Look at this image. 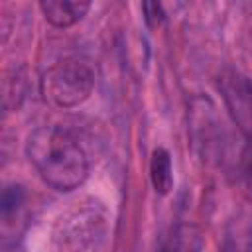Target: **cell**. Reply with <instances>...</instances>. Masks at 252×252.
I'll use <instances>...</instances> for the list:
<instances>
[{
  "mask_svg": "<svg viewBox=\"0 0 252 252\" xmlns=\"http://www.w3.org/2000/svg\"><path fill=\"white\" fill-rule=\"evenodd\" d=\"M150 179L154 189L159 195H167L173 187V167H171V156L167 150L158 148L152 154L150 159Z\"/></svg>",
  "mask_w": 252,
  "mask_h": 252,
  "instance_id": "cell-7",
  "label": "cell"
},
{
  "mask_svg": "<svg viewBox=\"0 0 252 252\" xmlns=\"http://www.w3.org/2000/svg\"><path fill=\"white\" fill-rule=\"evenodd\" d=\"M189 138L197 156L207 163H219L222 156V124L209 96H193L187 112Z\"/></svg>",
  "mask_w": 252,
  "mask_h": 252,
  "instance_id": "cell-4",
  "label": "cell"
},
{
  "mask_svg": "<svg viewBox=\"0 0 252 252\" xmlns=\"http://www.w3.org/2000/svg\"><path fill=\"white\" fill-rule=\"evenodd\" d=\"M240 165H242V175H244L246 181L252 185V140H248V144H246L244 150H242Z\"/></svg>",
  "mask_w": 252,
  "mask_h": 252,
  "instance_id": "cell-9",
  "label": "cell"
},
{
  "mask_svg": "<svg viewBox=\"0 0 252 252\" xmlns=\"http://www.w3.org/2000/svg\"><path fill=\"white\" fill-rule=\"evenodd\" d=\"M45 20L55 28H69L77 24L91 8L85 0H43L39 4Z\"/></svg>",
  "mask_w": 252,
  "mask_h": 252,
  "instance_id": "cell-6",
  "label": "cell"
},
{
  "mask_svg": "<svg viewBox=\"0 0 252 252\" xmlns=\"http://www.w3.org/2000/svg\"><path fill=\"white\" fill-rule=\"evenodd\" d=\"M94 87V69L89 61L67 57L47 67L39 81L43 100L57 108H73L89 98Z\"/></svg>",
  "mask_w": 252,
  "mask_h": 252,
  "instance_id": "cell-3",
  "label": "cell"
},
{
  "mask_svg": "<svg viewBox=\"0 0 252 252\" xmlns=\"http://www.w3.org/2000/svg\"><path fill=\"white\" fill-rule=\"evenodd\" d=\"M108 232V217L100 203L87 199L75 203L59 217L55 226L57 252H102Z\"/></svg>",
  "mask_w": 252,
  "mask_h": 252,
  "instance_id": "cell-2",
  "label": "cell"
},
{
  "mask_svg": "<svg viewBox=\"0 0 252 252\" xmlns=\"http://www.w3.org/2000/svg\"><path fill=\"white\" fill-rule=\"evenodd\" d=\"M142 10H144V20H146V24L150 26V28H156V26H159L161 22H163V18H165V14H163V10H161V4H158V2H146L144 6H142Z\"/></svg>",
  "mask_w": 252,
  "mask_h": 252,
  "instance_id": "cell-8",
  "label": "cell"
},
{
  "mask_svg": "<svg viewBox=\"0 0 252 252\" xmlns=\"http://www.w3.org/2000/svg\"><path fill=\"white\" fill-rule=\"evenodd\" d=\"M219 91L238 130L252 140V83L238 69H224L219 77Z\"/></svg>",
  "mask_w": 252,
  "mask_h": 252,
  "instance_id": "cell-5",
  "label": "cell"
},
{
  "mask_svg": "<svg viewBox=\"0 0 252 252\" xmlns=\"http://www.w3.org/2000/svg\"><path fill=\"white\" fill-rule=\"evenodd\" d=\"M26 154L39 177L55 191H73L89 177V158L81 144L59 126L35 128Z\"/></svg>",
  "mask_w": 252,
  "mask_h": 252,
  "instance_id": "cell-1",
  "label": "cell"
}]
</instances>
